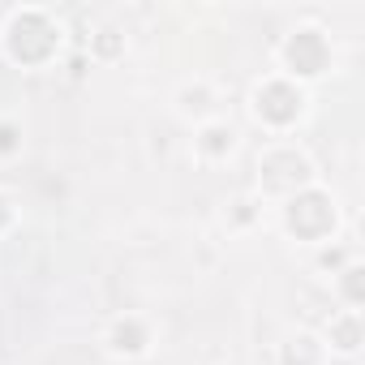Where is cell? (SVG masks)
I'll use <instances>...</instances> for the list:
<instances>
[{
  "instance_id": "1",
  "label": "cell",
  "mask_w": 365,
  "mask_h": 365,
  "mask_svg": "<svg viewBox=\"0 0 365 365\" xmlns=\"http://www.w3.org/2000/svg\"><path fill=\"white\" fill-rule=\"evenodd\" d=\"M52 48H56V26H52L43 14H22V18H14L9 52H14L22 65H39V61H48Z\"/></svg>"
},
{
  "instance_id": "2",
  "label": "cell",
  "mask_w": 365,
  "mask_h": 365,
  "mask_svg": "<svg viewBox=\"0 0 365 365\" xmlns=\"http://www.w3.org/2000/svg\"><path fill=\"white\" fill-rule=\"evenodd\" d=\"M331 224H335V211H331V202H327L322 194H301V198H292V207H288V228H292L297 237L318 241V237L331 232Z\"/></svg>"
},
{
  "instance_id": "3",
  "label": "cell",
  "mask_w": 365,
  "mask_h": 365,
  "mask_svg": "<svg viewBox=\"0 0 365 365\" xmlns=\"http://www.w3.org/2000/svg\"><path fill=\"white\" fill-rule=\"evenodd\" d=\"M297 112H301V95H297L288 82H271V86L258 91V116H262V120L288 125V120H297Z\"/></svg>"
},
{
  "instance_id": "4",
  "label": "cell",
  "mask_w": 365,
  "mask_h": 365,
  "mask_svg": "<svg viewBox=\"0 0 365 365\" xmlns=\"http://www.w3.org/2000/svg\"><path fill=\"white\" fill-rule=\"evenodd\" d=\"M288 65L297 69V73H322L327 69V43H322V35L318 31H301L292 43H288Z\"/></svg>"
},
{
  "instance_id": "5",
  "label": "cell",
  "mask_w": 365,
  "mask_h": 365,
  "mask_svg": "<svg viewBox=\"0 0 365 365\" xmlns=\"http://www.w3.org/2000/svg\"><path fill=\"white\" fill-rule=\"evenodd\" d=\"M112 339H116V348H120V352H142V344H146V331H142L138 322H120Z\"/></svg>"
},
{
  "instance_id": "6",
  "label": "cell",
  "mask_w": 365,
  "mask_h": 365,
  "mask_svg": "<svg viewBox=\"0 0 365 365\" xmlns=\"http://www.w3.org/2000/svg\"><path fill=\"white\" fill-rule=\"evenodd\" d=\"M361 275H365L361 267H348V271H344V292H348V301H352V305H361V301H365V279H361Z\"/></svg>"
},
{
  "instance_id": "7",
  "label": "cell",
  "mask_w": 365,
  "mask_h": 365,
  "mask_svg": "<svg viewBox=\"0 0 365 365\" xmlns=\"http://www.w3.org/2000/svg\"><path fill=\"white\" fill-rule=\"evenodd\" d=\"M331 335H335V344H339V348H356V344H361V327H356L352 318H348V322H335V327H331Z\"/></svg>"
},
{
  "instance_id": "8",
  "label": "cell",
  "mask_w": 365,
  "mask_h": 365,
  "mask_svg": "<svg viewBox=\"0 0 365 365\" xmlns=\"http://www.w3.org/2000/svg\"><path fill=\"white\" fill-rule=\"evenodd\" d=\"M314 365V348H309V339H297V348H288V365Z\"/></svg>"
},
{
  "instance_id": "9",
  "label": "cell",
  "mask_w": 365,
  "mask_h": 365,
  "mask_svg": "<svg viewBox=\"0 0 365 365\" xmlns=\"http://www.w3.org/2000/svg\"><path fill=\"white\" fill-rule=\"evenodd\" d=\"M228 142H232V133L228 129H207V150H228Z\"/></svg>"
},
{
  "instance_id": "10",
  "label": "cell",
  "mask_w": 365,
  "mask_h": 365,
  "mask_svg": "<svg viewBox=\"0 0 365 365\" xmlns=\"http://www.w3.org/2000/svg\"><path fill=\"white\" fill-rule=\"evenodd\" d=\"M18 146V129L14 125H0V150H14Z\"/></svg>"
},
{
  "instance_id": "11",
  "label": "cell",
  "mask_w": 365,
  "mask_h": 365,
  "mask_svg": "<svg viewBox=\"0 0 365 365\" xmlns=\"http://www.w3.org/2000/svg\"><path fill=\"white\" fill-rule=\"evenodd\" d=\"M99 52H116V39H112V31H103V39H99Z\"/></svg>"
},
{
  "instance_id": "12",
  "label": "cell",
  "mask_w": 365,
  "mask_h": 365,
  "mask_svg": "<svg viewBox=\"0 0 365 365\" xmlns=\"http://www.w3.org/2000/svg\"><path fill=\"white\" fill-rule=\"evenodd\" d=\"M9 224V207H5V198H0V228Z\"/></svg>"
}]
</instances>
